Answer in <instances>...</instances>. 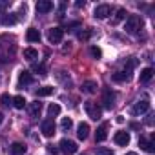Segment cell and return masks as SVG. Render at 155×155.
<instances>
[{
	"instance_id": "obj_1",
	"label": "cell",
	"mask_w": 155,
	"mask_h": 155,
	"mask_svg": "<svg viewBox=\"0 0 155 155\" xmlns=\"http://www.w3.org/2000/svg\"><path fill=\"white\" fill-rule=\"evenodd\" d=\"M137 64H139V60H137L135 57H130V60H128V64L124 66V69L113 73L111 79H113L115 82H130V81H131V69H133Z\"/></svg>"
},
{
	"instance_id": "obj_2",
	"label": "cell",
	"mask_w": 155,
	"mask_h": 155,
	"mask_svg": "<svg viewBox=\"0 0 155 155\" xmlns=\"http://www.w3.org/2000/svg\"><path fill=\"white\" fill-rule=\"evenodd\" d=\"M140 26H142V20L137 15H130L126 18V22H124V31L130 33V35H133V33H137L140 29Z\"/></svg>"
},
{
	"instance_id": "obj_3",
	"label": "cell",
	"mask_w": 155,
	"mask_h": 155,
	"mask_svg": "<svg viewBox=\"0 0 155 155\" xmlns=\"http://www.w3.org/2000/svg\"><path fill=\"white\" fill-rule=\"evenodd\" d=\"M84 108H86V113H88V117H90V119H93V120H99V119L102 117V110H101V106H99L97 102H91V101H88V102L84 104Z\"/></svg>"
},
{
	"instance_id": "obj_4",
	"label": "cell",
	"mask_w": 155,
	"mask_h": 155,
	"mask_svg": "<svg viewBox=\"0 0 155 155\" xmlns=\"http://www.w3.org/2000/svg\"><path fill=\"white\" fill-rule=\"evenodd\" d=\"M58 146H60V151L62 153H68V155H73V153H77V150H79L77 142L75 140H69V139H62Z\"/></svg>"
},
{
	"instance_id": "obj_5",
	"label": "cell",
	"mask_w": 155,
	"mask_h": 155,
	"mask_svg": "<svg viewBox=\"0 0 155 155\" xmlns=\"http://www.w3.org/2000/svg\"><path fill=\"white\" fill-rule=\"evenodd\" d=\"M110 15H111V6H108V4H101V6H97L95 11H93V17L99 18V20H104V18H108Z\"/></svg>"
},
{
	"instance_id": "obj_6",
	"label": "cell",
	"mask_w": 155,
	"mask_h": 155,
	"mask_svg": "<svg viewBox=\"0 0 155 155\" xmlns=\"http://www.w3.org/2000/svg\"><path fill=\"white\" fill-rule=\"evenodd\" d=\"M62 37H64V29L62 28H51L48 31V38H49L51 44H58L62 40Z\"/></svg>"
},
{
	"instance_id": "obj_7",
	"label": "cell",
	"mask_w": 155,
	"mask_h": 155,
	"mask_svg": "<svg viewBox=\"0 0 155 155\" xmlns=\"http://www.w3.org/2000/svg\"><path fill=\"white\" fill-rule=\"evenodd\" d=\"M150 110V101L148 99H142V101H139L133 108H131V115H142V113H146Z\"/></svg>"
},
{
	"instance_id": "obj_8",
	"label": "cell",
	"mask_w": 155,
	"mask_h": 155,
	"mask_svg": "<svg viewBox=\"0 0 155 155\" xmlns=\"http://www.w3.org/2000/svg\"><path fill=\"white\" fill-rule=\"evenodd\" d=\"M55 130H57V128H55L53 119H46V120L42 122V135H44V137H48V139H49V137H53V135L57 133Z\"/></svg>"
},
{
	"instance_id": "obj_9",
	"label": "cell",
	"mask_w": 155,
	"mask_h": 155,
	"mask_svg": "<svg viewBox=\"0 0 155 155\" xmlns=\"http://www.w3.org/2000/svg\"><path fill=\"white\" fill-rule=\"evenodd\" d=\"M102 102H104V108H106V110H111L113 104H115V91H111V90H104Z\"/></svg>"
},
{
	"instance_id": "obj_10",
	"label": "cell",
	"mask_w": 155,
	"mask_h": 155,
	"mask_svg": "<svg viewBox=\"0 0 155 155\" xmlns=\"http://www.w3.org/2000/svg\"><path fill=\"white\" fill-rule=\"evenodd\" d=\"M31 82H33L31 73H29V71H26V69H24V71H20V75H18V84H17V86H18V88H24V86H29Z\"/></svg>"
},
{
	"instance_id": "obj_11",
	"label": "cell",
	"mask_w": 155,
	"mask_h": 155,
	"mask_svg": "<svg viewBox=\"0 0 155 155\" xmlns=\"http://www.w3.org/2000/svg\"><path fill=\"white\" fill-rule=\"evenodd\" d=\"M108 139V122H102L99 128H97V131H95V140L97 142H102V140H106Z\"/></svg>"
},
{
	"instance_id": "obj_12",
	"label": "cell",
	"mask_w": 155,
	"mask_h": 155,
	"mask_svg": "<svg viewBox=\"0 0 155 155\" xmlns=\"http://www.w3.org/2000/svg\"><path fill=\"white\" fill-rule=\"evenodd\" d=\"M113 140L119 144V146H128L130 144V133L128 131H117L113 135Z\"/></svg>"
},
{
	"instance_id": "obj_13",
	"label": "cell",
	"mask_w": 155,
	"mask_h": 155,
	"mask_svg": "<svg viewBox=\"0 0 155 155\" xmlns=\"http://www.w3.org/2000/svg\"><path fill=\"white\" fill-rule=\"evenodd\" d=\"M90 135V124L88 122H81L79 126H77V137H79L81 140H86Z\"/></svg>"
},
{
	"instance_id": "obj_14",
	"label": "cell",
	"mask_w": 155,
	"mask_h": 155,
	"mask_svg": "<svg viewBox=\"0 0 155 155\" xmlns=\"http://www.w3.org/2000/svg\"><path fill=\"white\" fill-rule=\"evenodd\" d=\"M8 153H9V155H24V153H26V144H22V142H13V144L9 146V150H8Z\"/></svg>"
},
{
	"instance_id": "obj_15",
	"label": "cell",
	"mask_w": 155,
	"mask_h": 155,
	"mask_svg": "<svg viewBox=\"0 0 155 155\" xmlns=\"http://www.w3.org/2000/svg\"><path fill=\"white\" fill-rule=\"evenodd\" d=\"M53 9V2L51 0H38L37 2V11L38 13H49Z\"/></svg>"
},
{
	"instance_id": "obj_16",
	"label": "cell",
	"mask_w": 155,
	"mask_h": 155,
	"mask_svg": "<svg viewBox=\"0 0 155 155\" xmlns=\"http://www.w3.org/2000/svg\"><path fill=\"white\" fill-rule=\"evenodd\" d=\"M0 24H2V26H13V24H17V15L15 13H4L2 17H0Z\"/></svg>"
},
{
	"instance_id": "obj_17",
	"label": "cell",
	"mask_w": 155,
	"mask_h": 155,
	"mask_svg": "<svg viewBox=\"0 0 155 155\" xmlns=\"http://www.w3.org/2000/svg\"><path fill=\"white\" fill-rule=\"evenodd\" d=\"M26 38H28V42H40V31L38 29H35V28H31V29H28V33H26Z\"/></svg>"
},
{
	"instance_id": "obj_18",
	"label": "cell",
	"mask_w": 155,
	"mask_h": 155,
	"mask_svg": "<svg viewBox=\"0 0 155 155\" xmlns=\"http://www.w3.org/2000/svg\"><path fill=\"white\" fill-rule=\"evenodd\" d=\"M28 111H29V115L31 117H38L40 115V111H42V102H31L29 106H28Z\"/></svg>"
},
{
	"instance_id": "obj_19",
	"label": "cell",
	"mask_w": 155,
	"mask_h": 155,
	"mask_svg": "<svg viewBox=\"0 0 155 155\" xmlns=\"http://www.w3.org/2000/svg\"><path fill=\"white\" fill-rule=\"evenodd\" d=\"M139 144H140V148H142L144 151H148V153H153V151H155V144H153V140H148V139L140 137Z\"/></svg>"
},
{
	"instance_id": "obj_20",
	"label": "cell",
	"mask_w": 155,
	"mask_h": 155,
	"mask_svg": "<svg viewBox=\"0 0 155 155\" xmlns=\"http://www.w3.org/2000/svg\"><path fill=\"white\" fill-rule=\"evenodd\" d=\"M53 91H55L53 86H42V88L35 90V95L37 97H49V95H53Z\"/></svg>"
},
{
	"instance_id": "obj_21",
	"label": "cell",
	"mask_w": 155,
	"mask_h": 155,
	"mask_svg": "<svg viewBox=\"0 0 155 155\" xmlns=\"http://www.w3.org/2000/svg\"><path fill=\"white\" fill-rule=\"evenodd\" d=\"M82 91H84V93H90V95L95 93V91H97V82H95V81H86V82L82 84Z\"/></svg>"
},
{
	"instance_id": "obj_22",
	"label": "cell",
	"mask_w": 155,
	"mask_h": 155,
	"mask_svg": "<svg viewBox=\"0 0 155 155\" xmlns=\"http://www.w3.org/2000/svg\"><path fill=\"white\" fill-rule=\"evenodd\" d=\"M24 58L33 62L35 58H38V51H37L35 48H26V49H24Z\"/></svg>"
},
{
	"instance_id": "obj_23",
	"label": "cell",
	"mask_w": 155,
	"mask_h": 155,
	"mask_svg": "<svg viewBox=\"0 0 155 155\" xmlns=\"http://www.w3.org/2000/svg\"><path fill=\"white\" fill-rule=\"evenodd\" d=\"M151 77H153V69L151 68H144L140 71V82H150Z\"/></svg>"
},
{
	"instance_id": "obj_24",
	"label": "cell",
	"mask_w": 155,
	"mask_h": 155,
	"mask_svg": "<svg viewBox=\"0 0 155 155\" xmlns=\"http://www.w3.org/2000/svg\"><path fill=\"white\" fill-rule=\"evenodd\" d=\"M11 104H13L17 110H24V106H26V99H24L22 95H17V97H13Z\"/></svg>"
},
{
	"instance_id": "obj_25",
	"label": "cell",
	"mask_w": 155,
	"mask_h": 155,
	"mask_svg": "<svg viewBox=\"0 0 155 155\" xmlns=\"http://www.w3.org/2000/svg\"><path fill=\"white\" fill-rule=\"evenodd\" d=\"M126 9H117V13H115V17H113V20H111V24H119L120 20H124L126 18Z\"/></svg>"
},
{
	"instance_id": "obj_26",
	"label": "cell",
	"mask_w": 155,
	"mask_h": 155,
	"mask_svg": "<svg viewBox=\"0 0 155 155\" xmlns=\"http://www.w3.org/2000/svg\"><path fill=\"white\" fill-rule=\"evenodd\" d=\"M71 126H73V120H71L69 117H62V120H60V128H62L64 131H68V130H71Z\"/></svg>"
},
{
	"instance_id": "obj_27",
	"label": "cell",
	"mask_w": 155,
	"mask_h": 155,
	"mask_svg": "<svg viewBox=\"0 0 155 155\" xmlns=\"http://www.w3.org/2000/svg\"><path fill=\"white\" fill-rule=\"evenodd\" d=\"M58 113H60V106H58V104H49L48 115H49V117H55V115H58Z\"/></svg>"
},
{
	"instance_id": "obj_28",
	"label": "cell",
	"mask_w": 155,
	"mask_h": 155,
	"mask_svg": "<svg viewBox=\"0 0 155 155\" xmlns=\"http://www.w3.org/2000/svg\"><path fill=\"white\" fill-rule=\"evenodd\" d=\"M90 53H91L95 58H101V57H102V51H101L97 46H91V48H90Z\"/></svg>"
},
{
	"instance_id": "obj_29",
	"label": "cell",
	"mask_w": 155,
	"mask_h": 155,
	"mask_svg": "<svg viewBox=\"0 0 155 155\" xmlns=\"http://www.w3.org/2000/svg\"><path fill=\"white\" fill-rule=\"evenodd\" d=\"M33 71L35 73H40V75H46V68L42 64H33Z\"/></svg>"
},
{
	"instance_id": "obj_30",
	"label": "cell",
	"mask_w": 155,
	"mask_h": 155,
	"mask_svg": "<svg viewBox=\"0 0 155 155\" xmlns=\"http://www.w3.org/2000/svg\"><path fill=\"white\" fill-rule=\"evenodd\" d=\"M0 101H2V104H4V106H9V104H11V101H13V99H11V97H9V95H8V93H4V95H2V97H0Z\"/></svg>"
},
{
	"instance_id": "obj_31",
	"label": "cell",
	"mask_w": 155,
	"mask_h": 155,
	"mask_svg": "<svg viewBox=\"0 0 155 155\" xmlns=\"http://www.w3.org/2000/svg\"><path fill=\"white\" fill-rule=\"evenodd\" d=\"M97 155H113V151L108 148H97Z\"/></svg>"
},
{
	"instance_id": "obj_32",
	"label": "cell",
	"mask_w": 155,
	"mask_h": 155,
	"mask_svg": "<svg viewBox=\"0 0 155 155\" xmlns=\"http://www.w3.org/2000/svg\"><path fill=\"white\" fill-rule=\"evenodd\" d=\"M6 8H9V0H6V2H0V13H2Z\"/></svg>"
},
{
	"instance_id": "obj_33",
	"label": "cell",
	"mask_w": 155,
	"mask_h": 155,
	"mask_svg": "<svg viewBox=\"0 0 155 155\" xmlns=\"http://www.w3.org/2000/svg\"><path fill=\"white\" fill-rule=\"evenodd\" d=\"M48 151H49V153H53V155H55V153H58V148H55V146H53V144H49V146H48Z\"/></svg>"
},
{
	"instance_id": "obj_34",
	"label": "cell",
	"mask_w": 155,
	"mask_h": 155,
	"mask_svg": "<svg viewBox=\"0 0 155 155\" xmlns=\"http://www.w3.org/2000/svg\"><path fill=\"white\" fill-rule=\"evenodd\" d=\"M84 4H86L84 0H82V2H81V0H79V2H75V6H77V8H84Z\"/></svg>"
},
{
	"instance_id": "obj_35",
	"label": "cell",
	"mask_w": 155,
	"mask_h": 155,
	"mask_svg": "<svg viewBox=\"0 0 155 155\" xmlns=\"http://www.w3.org/2000/svg\"><path fill=\"white\" fill-rule=\"evenodd\" d=\"M117 122H119V124H122V122H124V117H122V115H119V117H117Z\"/></svg>"
},
{
	"instance_id": "obj_36",
	"label": "cell",
	"mask_w": 155,
	"mask_h": 155,
	"mask_svg": "<svg viewBox=\"0 0 155 155\" xmlns=\"http://www.w3.org/2000/svg\"><path fill=\"white\" fill-rule=\"evenodd\" d=\"M2 120H4V115H2V113H0V124H2Z\"/></svg>"
},
{
	"instance_id": "obj_37",
	"label": "cell",
	"mask_w": 155,
	"mask_h": 155,
	"mask_svg": "<svg viewBox=\"0 0 155 155\" xmlns=\"http://www.w3.org/2000/svg\"><path fill=\"white\" fill-rule=\"evenodd\" d=\"M126 155H137V153H133V151H130V153H126Z\"/></svg>"
}]
</instances>
